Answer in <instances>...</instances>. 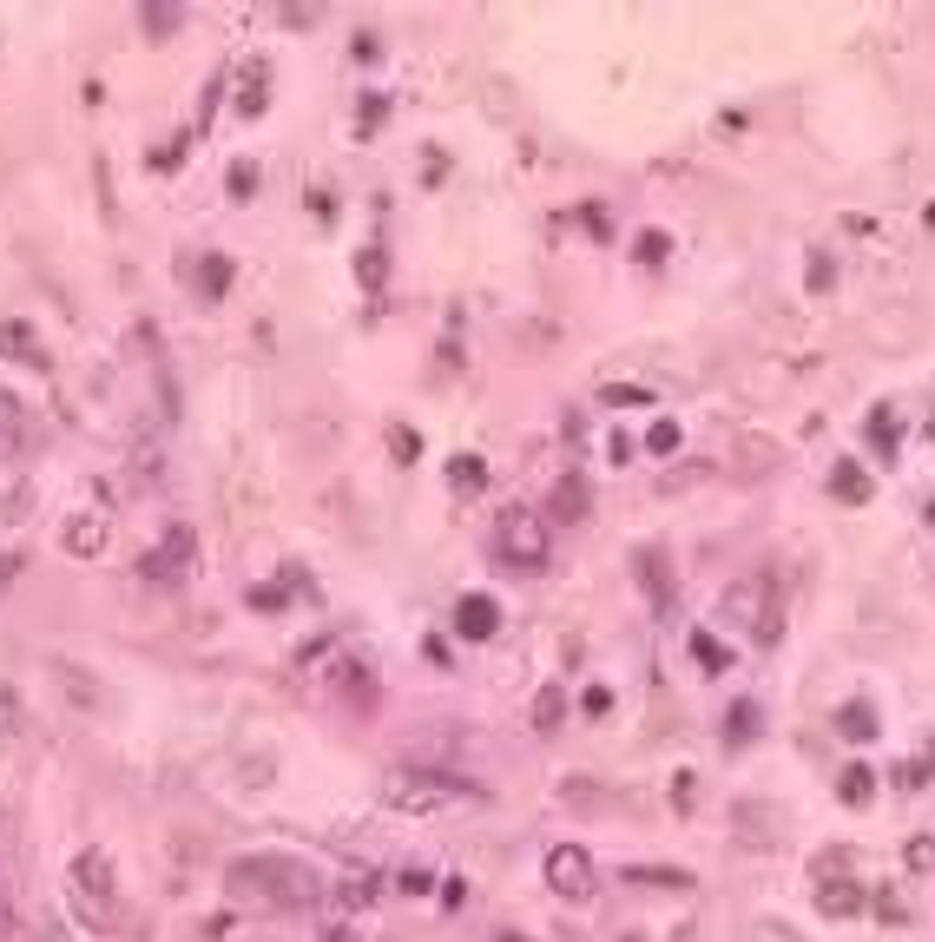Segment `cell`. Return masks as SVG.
Returning <instances> with one entry per match:
<instances>
[{
	"label": "cell",
	"mask_w": 935,
	"mask_h": 942,
	"mask_svg": "<svg viewBox=\"0 0 935 942\" xmlns=\"http://www.w3.org/2000/svg\"><path fill=\"white\" fill-rule=\"evenodd\" d=\"M356 277H363V290H382V277H389V257H382V244H369V251L356 257Z\"/></svg>",
	"instance_id": "cell-28"
},
{
	"label": "cell",
	"mask_w": 935,
	"mask_h": 942,
	"mask_svg": "<svg viewBox=\"0 0 935 942\" xmlns=\"http://www.w3.org/2000/svg\"><path fill=\"white\" fill-rule=\"evenodd\" d=\"M224 884H231L237 904H257V910H310V904H323V871L303 864V857H283V851L231 857Z\"/></svg>",
	"instance_id": "cell-1"
},
{
	"label": "cell",
	"mask_w": 935,
	"mask_h": 942,
	"mask_svg": "<svg viewBox=\"0 0 935 942\" xmlns=\"http://www.w3.org/2000/svg\"><path fill=\"white\" fill-rule=\"evenodd\" d=\"M105 541H112V521H105V514H73V521L59 528V547H66L73 561H99Z\"/></svg>",
	"instance_id": "cell-8"
},
{
	"label": "cell",
	"mask_w": 935,
	"mask_h": 942,
	"mask_svg": "<svg viewBox=\"0 0 935 942\" xmlns=\"http://www.w3.org/2000/svg\"><path fill=\"white\" fill-rule=\"evenodd\" d=\"M580 706H587V719H606V712H613V692H606V686H587Z\"/></svg>",
	"instance_id": "cell-37"
},
{
	"label": "cell",
	"mask_w": 935,
	"mask_h": 942,
	"mask_svg": "<svg viewBox=\"0 0 935 942\" xmlns=\"http://www.w3.org/2000/svg\"><path fill=\"white\" fill-rule=\"evenodd\" d=\"M20 732H26V706L13 686H0V739H20Z\"/></svg>",
	"instance_id": "cell-27"
},
{
	"label": "cell",
	"mask_w": 935,
	"mask_h": 942,
	"mask_svg": "<svg viewBox=\"0 0 935 942\" xmlns=\"http://www.w3.org/2000/svg\"><path fill=\"white\" fill-rule=\"evenodd\" d=\"M804 284H811V297H824V290L837 284V264H831V251H811V264H804Z\"/></svg>",
	"instance_id": "cell-29"
},
{
	"label": "cell",
	"mask_w": 935,
	"mask_h": 942,
	"mask_svg": "<svg viewBox=\"0 0 935 942\" xmlns=\"http://www.w3.org/2000/svg\"><path fill=\"white\" fill-rule=\"evenodd\" d=\"M626 884H639V890H692V871H659V864H633V871H620Z\"/></svg>",
	"instance_id": "cell-20"
},
{
	"label": "cell",
	"mask_w": 935,
	"mask_h": 942,
	"mask_svg": "<svg viewBox=\"0 0 935 942\" xmlns=\"http://www.w3.org/2000/svg\"><path fill=\"white\" fill-rule=\"evenodd\" d=\"M692 660H699L705 673H725V646H719V633H692Z\"/></svg>",
	"instance_id": "cell-31"
},
{
	"label": "cell",
	"mask_w": 935,
	"mask_h": 942,
	"mask_svg": "<svg viewBox=\"0 0 935 942\" xmlns=\"http://www.w3.org/2000/svg\"><path fill=\"white\" fill-rule=\"evenodd\" d=\"M831 495L850 501V508H864V501H870V475H864L857 462H837V468H831Z\"/></svg>",
	"instance_id": "cell-19"
},
{
	"label": "cell",
	"mask_w": 935,
	"mask_h": 942,
	"mask_svg": "<svg viewBox=\"0 0 935 942\" xmlns=\"http://www.w3.org/2000/svg\"><path fill=\"white\" fill-rule=\"evenodd\" d=\"M46 673H53V679H59V692H66V699H73V706H79V712H92V706H99V686H92V679H86V673H79V666H73V660H53V666H46Z\"/></svg>",
	"instance_id": "cell-14"
},
{
	"label": "cell",
	"mask_w": 935,
	"mask_h": 942,
	"mask_svg": "<svg viewBox=\"0 0 935 942\" xmlns=\"http://www.w3.org/2000/svg\"><path fill=\"white\" fill-rule=\"evenodd\" d=\"M646 448H653V455H672V448H679V422H672V415H659V422L646 429Z\"/></svg>",
	"instance_id": "cell-33"
},
{
	"label": "cell",
	"mask_w": 935,
	"mask_h": 942,
	"mask_svg": "<svg viewBox=\"0 0 935 942\" xmlns=\"http://www.w3.org/2000/svg\"><path fill=\"white\" fill-rule=\"evenodd\" d=\"M198 290H204V303H218V297L231 290V257H218V251H211V257L198 264Z\"/></svg>",
	"instance_id": "cell-22"
},
{
	"label": "cell",
	"mask_w": 935,
	"mask_h": 942,
	"mask_svg": "<svg viewBox=\"0 0 935 942\" xmlns=\"http://www.w3.org/2000/svg\"><path fill=\"white\" fill-rule=\"evenodd\" d=\"M870 442L883 448V462H897V442H903V429H897V415H890V409H877V415H870Z\"/></svg>",
	"instance_id": "cell-26"
},
{
	"label": "cell",
	"mask_w": 935,
	"mask_h": 942,
	"mask_svg": "<svg viewBox=\"0 0 935 942\" xmlns=\"http://www.w3.org/2000/svg\"><path fill=\"white\" fill-rule=\"evenodd\" d=\"M336 897H343L349 910H363V904L376 897V877H369V871H356V877H343V884H336Z\"/></svg>",
	"instance_id": "cell-32"
},
{
	"label": "cell",
	"mask_w": 935,
	"mask_h": 942,
	"mask_svg": "<svg viewBox=\"0 0 935 942\" xmlns=\"http://www.w3.org/2000/svg\"><path fill=\"white\" fill-rule=\"evenodd\" d=\"M257 185H264V178H257V165H251V158H237V165L224 171V191H231L237 204H244V198H257Z\"/></svg>",
	"instance_id": "cell-25"
},
{
	"label": "cell",
	"mask_w": 935,
	"mask_h": 942,
	"mask_svg": "<svg viewBox=\"0 0 935 942\" xmlns=\"http://www.w3.org/2000/svg\"><path fill=\"white\" fill-rule=\"evenodd\" d=\"M633 257H639V264H666V257H672V237H666V231H639Z\"/></svg>",
	"instance_id": "cell-30"
},
{
	"label": "cell",
	"mask_w": 935,
	"mask_h": 942,
	"mask_svg": "<svg viewBox=\"0 0 935 942\" xmlns=\"http://www.w3.org/2000/svg\"><path fill=\"white\" fill-rule=\"evenodd\" d=\"M560 719H567V692H560V686H541V699H534V732H560Z\"/></svg>",
	"instance_id": "cell-23"
},
{
	"label": "cell",
	"mask_w": 935,
	"mask_h": 942,
	"mask_svg": "<svg viewBox=\"0 0 935 942\" xmlns=\"http://www.w3.org/2000/svg\"><path fill=\"white\" fill-rule=\"evenodd\" d=\"M66 904L73 917L92 930V937H112L119 930V884H112V857L105 851H79L66 864Z\"/></svg>",
	"instance_id": "cell-2"
},
{
	"label": "cell",
	"mask_w": 935,
	"mask_h": 942,
	"mask_svg": "<svg viewBox=\"0 0 935 942\" xmlns=\"http://www.w3.org/2000/svg\"><path fill=\"white\" fill-rule=\"evenodd\" d=\"M323 942H349V930H323Z\"/></svg>",
	"instance_id": "cell-40"
},
{
	"label": "cell",
	"mask_w": 935,
	"mask_h": 942,
	"mask_svg": "<svg viewBox=\"0 0 935 942\" xmlns=\"http://www.w3.org/2000/svg\"><path fill=\"white\" fill-rule=\"evenodd\" d=\"M382 798L402 811H428V805H455V798H481V785L455 778V772H428V765H396L382 778Z\"/></svg>",
	"instance_id": "cell-4"
},
{
	"label": "cell",
	"mask_w": 935,
	"mask_h": 942,
	"mask_svg": "<svg viewBox=\"0 0 935 942\" xmlns=\"http://www.w3.org/2000/svg\"><path fill=\"white\" fill-rule=\"evenodd\" d=\"M0 937H13V910L7 904H0Z\"/></svg>",
	"instance_id": "cell-39"
},
{
	"label": "cell",
	"mask_w": 935,
	"mask_h": 942,
	"mask_svg": "<svg viewBox=\"0 0 935 942\" xmlns=\"http://www.w3.org/2000/svg\"><path fill=\"white\" fill-rule=\"evenodd\" d=\"M389 455H396V462H402V468H409V462H415V455H422V435H415V429H402V422H396V429H389Z\"/></svg>",
	"instance_id": "cell-34"
},
{
	"label": "cell",
	"mask_w": 935,
	"mask_h": 942,
	"mask_svg": "<svg viewBox=\"0 0 935 942\" xmlns=\"http://www.w3.org/2000/svg\"><path fill=\"white\" fill-rule=\"evenodd\" d=\"M719 620H725V627L758 633L765 646H778V633H784V620H778V594H771V580H765V574L732 580V587L719 594Z\"/></svg>",
	"instance_id": "cell-3"
},
{
	"label": "cell",
	"mask_w": 935,
	"mask_h": 942,
	"mask_svg": "<svg viewBox=\"0 0 935 942\" xmlns=\"http://www.w3.org/2000/svg\"><path fill=\"white\" fill-rule=\"evenodd\" d=\"M587 508H593V495H587V481H580V475L554 481V521H587Z\"/></svg>",
	"instance_id": "cell-17"
},
{
	"label": "cell",
	"mask_w": 935,
	"mask_h": 942,
	"mask_svg": "<svg viewBox=\"0 0 935 942\" xmlns=\"http://www.w3.org/2000/svg\"><path fill=\"white\" fill-rule=\"evenodd\" d=\"M547 890L567 897V904H587V897L600 890L593 851H587V844H554V851H547Z\"/></svg>",
	"instance_id": "cell-6"
},
{
	"label": "cell",
	"mask_w": 935,
	"mask_h": 942,
	"mask_svg": "<svg viewBox=\"0 0 935 942\" xmlns=\"http://www.w3.org/2000/svg\"><path fill=\"white\" fill-rule=\"evenodd\" d=\"M752 732H758V706L745 699V706H732V745H745Z\"/></svg>",
	"instance_id": "cell-36"
},
{
	"label": "cell",
	"mask_w": 935,
	"mask_h": 942,
	"mask_svg": "<svg viewBox=\"0 0 935 942\" xmlns=\"http://www.w3.org/2000/svg\"><path fill=\"white\" fill-rule=\"evenodd\" d=\"M191 554H198V534H191L185 521H171V528H165V547L138 554V580H178V574L191 567Z\"/></svg>",
	"instance_id": "cell-7"
},
{
	"label": "cell",
	"mask_w": 935,
	"mask_h": 942,
	"mask_svg": "<svg viewBox=\"0 0 935 942\" xmlns=\"http://www.w3.org/2000/svg\"><path fill=\"white\" fill-rule=\"evenodd\" d=\"M494 547H501V561H514V567L541 574L554 541H547V521H541L534 508H501V521H494Z\"/></svg>",
	"instance_id": "cell-5"
},
{
	"label": "cell",
	"mask_w": 935,
	"mask_h": 942,
	"mask_svg": "<svg viewBox=\"0 0 935 942\" xmlns=\"http://www.w3.org/2000/svg\"><path fill=\"white\" fill-rule=\"evenodd\" d=\"M864 904H870V897H864V890H857L850 877H831V884L817 890V910H824V917H857Z\"/></svg>",
	"instance_id": "cell-16"
},
{
	"label": "cell",
	"mask_w": 935,
	"mask_h": 942,
	"mask_svg": "<svg viewBox=\"0 0 935 942\" xmlns=\"http://www.w3.org/2000/svg\"><path fill=\"white\" fill-rule=\"evenodd\" d=\"M883 725H877V706H864V699H850L844 712H837V739H850V745H870Z\"/></svg>",
	"instance_id": "cell-15"
},
{
	"label": "cell",
	"mask_w": 935,
	"mask_h": 942,
	"mask_svg": "<svg viewBox=\"0 0 935 942\" xmlns=\"http://www.w3.org/2000/svg\"><path fill=\"white\" fill-rule=\"evenodd\" d=\"M488 481V468H481V455H455L448 462V488H461V495H475Z\"/></svg>",
	"instance_id": "cell-24"
},
{
	"label": "cell",
	"mask_w": 935,
	"mask_h": 942,
	"mask_svg": "<svg viewBox=\"0 0 935 942\" xmlns=\"http://www.w3.org/2000/svg\"><path fill=\"white\" fill-rule=\"evenodd\" d=\"M0 363H26V369H40V363H46L40 330H33V323H20V317H0Z\"/></svg>",
	"instance_id": "cell-11"
},
{
	"label": "cell",
	"mask_w": 935,
	"mask_h": 942,
	"mask_svg": "<svg viewBox=\"0 0 935 942\" xmlns=\"http://www.w3.org/2000/svg\"><path fill=\"white\" fill-rule=\"evenodd\" d=\"M903 864L923 877V871H935V838H910V851H903Z\"/></svg>",
	"instance_id": "cell-35"
},
{
	"label": "cell",
	"mask_w": 935,
	"mask_h": 942,
	"mask_svg": "<svg viewBox=\"0 0 935 942\" xmlns=\"http://www.w3.org/2000/svg\"><path fill=\"white\" fill-rule=\"evenodd\" d=\"M837 798H844V805H870V798H877V772H870V765H844V772H837Z\"/></svg>",
	"instance_id": "cell-21"
},
{
	"label": "cell",
	"mask_w": 935,
	"mask_h": 942,
	"mask_svg": "<svg viewBox=\"0 0 935 942\" xmlns=\"http://www.w3.org/2000/svg\"><path fill=\"white\" fill-rule=\"evenodd\" d=\"M138 26H145V40H171V33L185 26V7H171V0H152V7H138Z\"/></svg>",
	"instance_id": "cell-18"
},
{
	"label": "cell",
	"mask_w": 935,
	"mask_h": 942,
	"mask_svg": "<svg viewBox=\"0 0 935 942\" xmlns=\"http://www.w3.org/2000/svg\"><path fill=\"white\" fill-rule=\"evenodd\" d=\"M455 633H461V640H494V633H501V607H494L488 594H461V600H455Z\"/></svg>",
	"instance_id": "cell-10"
},
{
	"label": "cell",
	"mask_w": 935,
	"mask_h": 942,
	"mask_svg": "<svg viewBox=\"0 0 935 942\" xmlns=\"http://www.w3.org/2000/svg\"><path fill=\"white\" fill-rule=\"evenodd\" d=\"M26 429H33V422H26V402H20L13 389H0V455H20V448H26Z\"/></svg>",
	"instance_id": "cell-12"
},
{
	"label": "cell",
	"mask_w": 935,
	"mask_h": 942,
	"mask_svg": "<svg viewBox=\"0 0 935 942\" xmlns=\"http://www.w3.org/2000/svg\"><path fill=\"white\" fill-rule=\"evenodd\" d=\"M633 574H639V587H646L653 613H659V620H672V574H666V554H659V547H639V554H633Z\"/></svg>",
	"instance_id": "cell-9"
},
{
	"label": "cell",
	"mask_w": 935,
	"mask_h": 942,
	"mask_svg": "<svg viewBox=\"0 0 935 942\" xmlns=\"http://www.w3.org/2000/svg\"><path fill=\"white\" fill-rule=\"evenodd\" d=\"M396 884H402V890H409V897H428V890H435V877H428V871H402V877H396Z\"/></svg>",
	"instance_id": "cell-38"
},
{
	"label": "cell",
	"mask_w": 935,
	"mask_h": 942,
	"mask_svg": "<svg viewBox=\"0 0 935 942\" xmlns=\"http://www.w3.org/2000/svg\"><path fill=\"white\" fill-rule=\"evenodd\" d=\"M264 86H270V66H264V59H251V66L237 73V112H244V119H257V112L270 106V92H264Z\"/></svg>",
	"instance_id": "cell-13"
}]
</instances>
